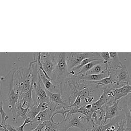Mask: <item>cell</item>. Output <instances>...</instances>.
<instances>
[{
  "label": "cell",
  "mask_w": 131,
  "mask_h": 131,
  "mask_svg": "<svg viewBox=\"0 0 131 131\" xmlns=\"http://www.w3.org/2000/svg\"><path fill=\"white\" fill-rule=\"evenodd\" d=\"M120 100L117 101L114 104L111 106H107L104 104L105 106V116L104 117V120L101 125H104L108 119L110 121L117 116L118 114L119 111L121 110V107L119 106V103Z\"/></svg>",
  "instance_id": "cell-9"
},
{
  "label": "cell",
  "mask_w": 131,
  "mask_h": 131,
  "mask_svg": "<svg viewBox=\"0 0 131 131\" xmlns=\"http://www.w3.org/2000/svg\"><path fill=\"white\" fill-rule=\"evenodd\" d=\"M38 70L39 71L40 79L42 82V84L44 86L45 89L48 90V91L53 93H60V88L58 86H55L50 80L48 79L45 77V76L44 75V74H43V73L40 70H39L38 68Z\"/></svg>",
  "instance_id": "cell-12"
},
{
  "label": "cell",
  "mask_w": 131,
  "mask_h": 131,
  "mask_svg": "<svg viewBox=\"0 0 131 131\" xmlns=\"http://www.w3.org/2000/svg\"><path fill=\"white\" fill-rule=\"evenodd\" d=\"M58 124L57 131H67L72 127L79 128L81 131H90L94 127L86 122L84 115L79 113L67 114Z\"/></svg>",
  "instance_id": "cell-4"
},
{
  "label": "cell",
  "mask_w": 131,
  "mask_h": 131,
  "mask_svg": "<svg viewBox=\"0 0 131 131\" xmlns=\"http://www.w3.org/2000/svg\"><path fill=\"white\" fill-rule=\"evenodd\" d=\"M29 110L30 108L29 107H23L20 103L17 101V103L15 104L14 111L12 113L13 116V121L14 122H16L19 118H20L24 120H25L27 118V113Z\"/></svg>",
  "instance_id": "cell-10"
},
{
  "label": "cell",
  "mask_w": 131,
  "mask_h": 131,
  "mask_svg": "<svg viewBox=\"0 0 131 131\" xmlns=\"http://www.w3.org/2000/svg\"><path fill=\"white\" fill-rule=\"evenodd\" d=\"M101 62H103L102 60H94V61H91V62L88 63V64H85V66H84L82 68H81L80 69V70L79 71L78 74L83 75L85 73H86V72H88V71L91 70L95 66H96L100 63H101Z\"/></svg>",
  "instance_id": "cell-19"
},
{
  "label": "cell",
  "mask_w": 131,
  "mask_h": 131,
  "mask_svg": "<svg viewBox=\"0 0 131 131\" xmlns=\"http://www.w3.org/2000/svg\"><path fill=\"white\" fill-rule=\"evenodd\" d=\"M41 111V102L38 104H34V105L29 110L27 113V118H30L31 120L34 119L37 115Z\"/></svg>",
  "instance_id": "cell-17"
},
{
  "label": "cell",
  "mask_w": 131,
  "mask_h": 131,
  "mask_svg": "<svg viewBox=\"0 0 131 131\" xmlns=\"http://www.w3.org/2000/svg\"><path fill=\"white\" fill-rule=\"evenodd\" d=\"M106 103L105 98L101 94V95L99 97V98L94 102L92 103V108L91 111L92 112H95L96 111L100 110L102 106L105 104Z\"/></svg>",
  "instance_id": "cell-18"
},
{
  "label": "cell",
  "mask_w": 131,
  "mask_h": 131,
  "mask_svg": "<svg viewBox=\"0 0 131 131\" xmlns=\"http://www.w3.org/2000/svg\"><path fill=\"white\" fill-rule=\"evenodd\" d=\"M109 74V70L107 69L103 71L100 74H94L90 75H78L80 79L90 81H99L105 77H108Z\"/></svg>",
  "instance_id": "cell-13"
},
{
  "label": "cell",
  "mask_w": 131,
  "mask_h": 131,
  "mask_svg": "<svg viewBox=\"0 0 131 131\" xmlns=\"http://www.w3.org/2000/svg\"><path fill=\"white\" fill-rule=\"evenodd\" d=\"M31 120L29 118H27L25 120H24V122L21 125H20V126L19 127H15V129L17 130V131H24V127L27 125V124H29L30 123H31Z\"/></svg>",
  "instance_id": "cell-22"
},
{
  "label": "cell",
  "mask_w": 131,
  "mask_h": 131,
  "mask_svg": "<svg viewBox=\"0 0 131 131\" xmlns=\"http://www.w3.org/2000/svg\"><path fill=\"white\" fill-rule=\"evenodd\" d=\"M45 91H46L47 96L49 97L50 100L51 102H53L56 105H62L64 106H68L67 105V104L63 101V100L61 98L60 93H53L48 91L46 89H45Z\"/></svg>",
  "instance_id": "cell-15"
},
{
  "label": "cell",
  "mask_w": 131,
  "mask_h": 131,
  "mask_svg": "<svg viewBox=\"0 0 131 131\" xmlns=\"http://www.w3.org/2000/svg\"><path fill=\"white\" fill-rule=\"evenodd\" d=\"M107 69L106 66L105 64L103 62L100 63L96 66H95L93 68H92L91 70L85 73L83 75H94V74H98L102 72L103 71Z\"/></svg>",
  "instance_id": "cell-16"
},
{
  "label": "cell",
  "mask_w": 131,
  "mask_h": 131,
  "mask_svg": "<svg viewBox=\"0 0 131 131\" xmlns=\"http://www.w3.org/2000/svg\"><path fill=\"white\" fill-rule=\"evenodd\" d=\"M16 68L11 69L5 76L0 77V94L2 100L8 103V107L13 112L15 104L17 103L20 94L15 92L13 86V77Z\"/></svg>",
  "instance_id": "cell-2"
},
{
  "label": "cell",
  "mask_w": 131,
  "mask_h": 131,
  "mask_svg": "<svg viewBox=\"0 0 131 131\" xmlns=\"http://www.w3.org/2000/svg\"><path fill=\"white\" fill-rule=\"evenodd\" d=\"M36 62L33 60L30 62L28 68H19L16 69L13 77V86L15 92L20 94L27 92L31 84L33 64Z\"/></svg>",
  "instance_id": "cell-3"
},
{
  "label": "cell",
  "mask_w": 131,
  "mask_h": 131,
  "mask_svg": "<svg viewBox=\"0 0 131 131\" xmlns=\"http://www.w3.org/2000/svg\"><path fill=\"white\" fill-rule=\"evenodd\" d=\"M118 84L130 85V77L127 68L123 65L122 67L114 70Z\"/></svg>",
  "instance_id": "cell-8"
},
{
  "label": "cell",
  "mask_w": 131,
  "mask_h": 131,
  "mask_svg": "<svg viewBox=\"0 0 131 131\" xmlns=\"http://www.w3.org/2000/svg\"><path fill=\"white\" fill-rule=\"evenodd\" d=\"M90 57H95L102 60L98 52L66 53V60L68 71H69L72 68L79 65L84 59Z\"/></svg>",
  "instance_id": "cell-6"
},
{
  "label": "cell",
  "mask_w": 131,
  "mask_h": 131,
  "mask_svg": "<svg viewBox=\"0 0 131 131\" xmlns=\"http://www.w3.org/2000/svg\"><path fill=\"white\" fill-rule=\"evenodd\" d=\"M56 66L51 77L52 82L60 88V85L69 75L65 52L55 53Z\"/></svg>",
  "instance_id": "cell-5"
},
{
  "label": "cell",
  "mask_w": 131,
  "mask_h": 131,
  "mask_svg": "<svg viewBox=\"0 0 131 131\" xmlns=\"http://www.w3.org/2000/svg\"><path fill=\"white\" fill-rule=\"evenodd\" d=\"M43 123L44 124L43 128L45 131H57L58 123L48 120L43 121Z\"/></svg>",
  "instance_id": "cell-20"
},
{
  "label": "cell",
  "mask_w": 131,
  "mask_h": 131,
  "mask_svg": "<svg viewBox=\"0 0 131 131\" xmlns=\"http://www.w3.org/2000/svg\"><path fill=\"white\" fill-rule=\"evenodd\" d=\"M90 82L80 79L78 75L67 77L60 86V94L67 105L70 106L74 102L79 92L86 88Z\"/></svg>",
  "instance_id": "cell-1"
},
{
  "label": "cell",
  "mask_w": 131,
  "mask_h": 131,
  "mask_svg": "<svg viewBox=\"0 0 131 131\" xmlns=\"http://www.w3.org/2000/svg\"><path fill=\"white\" fill-rule=\"evenodd\" d=\"M110 57V69L115 70L122 67L123 64L121 63L118 52H109Z\"/></svg>",
  "instance_id": "cell-14"
},
{
  "label": "cell",
  "mask_w": 131,
  "mask_h": 131,
  "mask_svg": "<svg viewBox=\"0 0 131 131\" xmlns=\"http://www.w3.org/2000/svg\"><path fill=\"white\" fill-rule=\"evenodd\" d=\"M85 106V108L86 109V110H91V108H92V104H86L84 105Z\"/></svg>",
  "instance_id": "cell-26"
},
{
  "label": "cell",
  "mask_w": 131,
  "mask_h": 131,
  "mask_svg": "<svg viewBox=\"0 0 131 131\" xmlns=\"http://www.w3.org/2000/svg\"><path fill=\"white\" fill-rule=\"evenodd\" d=\"M44 128V124L43 122L39 123L37 126L31 131H42Z\"/></svg>",
  "instance_id": "cell-25"
},
{
  "label": "cell",
  "mask_w": 131,
  "mask_h": 131,
  "mask_svg": "<svg viewBox=\"0 0 131 131\" xmlns=\"http://www.w3.org/2000/svg\"><path fill=\"white\" fill-rule=\"evenodd\" d=\"M3 102L2 100H0V115L1 117V122L0 123V126L3 127L6 124V121L9 119V117L4 111L3 109Z\"/></svg>",
  "instance_id": "cell-21"
},
{
  "label": "cell",
  "mask_w": 131,
  "mask_h": 131,
  "mask_svg": "<svg viewBox=\"0 0 131 131\" xmlns=\"http://www.w3.org/2000/svg\"><path fill=\"white\" fill-rule=\"evenodd\" d=\"M114 93L113 99L115 101H117L126 97L131 93L130 85L126 84L120 88L113 90Z\"/></svg>",
  "instance_id": "cell-11"
},
{
  "label": "cell",
  "mask_w": 131,
  "mask_h": 131,
  "mask_svg": "<svg viewBox=\"0 0 131 131\" xmlns=\"http://www.w3.org/2000/svg\"><path fill=\"white\" fill-rule=\"evenodd\" d=\"M40 61L44 71L51 78L56 63L55 52H40Z\"/></svg>",
  "instance_id": "cell-7"
},
{
  "label": "cell",
  "mask_w": 131,
  "mask_h": 131,
  "mask_svg": "<svg viewBox=\"0 0 131 131\" xmlns=\"http://www.w3.org/2000/svg\"><path fill=\"white\" fill-rule=\"evenodd\" d=\"M3 128L4 131H17L14 127L6 123L4 126H3Z\"/></svg>",
  "instance_id": "cell-24"
},
{
  "label": "cell",
  "mask_w": 131,
  "mask_h": 131,
  "mask_svg": "<svg viewBox=\"0 0 131 131\" xmlns=\"http://www.w3.org/2000/svg\"><path fill=\"white\" fill-rule=\"evenodd\" d=\"M81 104V99L79 96H77L75 98L74 102L69 106V107H79Z\"/></svg>",
  "instance_id": "cell-23"
}]
</instances>
